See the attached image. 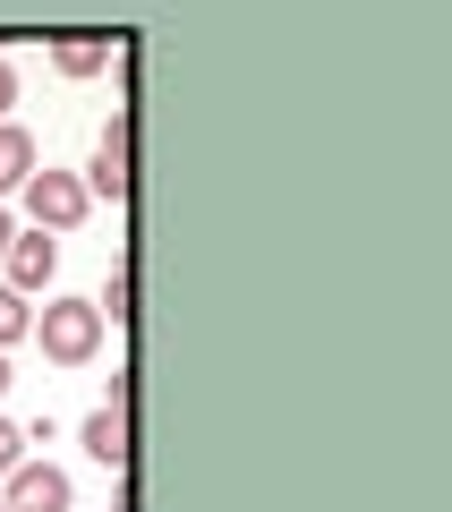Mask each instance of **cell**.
Listing matches in <instances>:
<instances>
[{
	"instance_id": "obj_1",
	"label": "cell",
	"mask_w": 452,
	"mask_h": 512,
	"mask_svg": "<svg viewBox=\"0 0 452 512\" xmlns=\"http://www.w3.org/2000/svg\"><path fill=\"white\" fill-rule=\"evenodd\" d=\"M35 333H43V359H60V367H86L94 350H103V316H94V299H52V308L35 316Z\"/></svg>"
},
{
	"instance_id": "obj_2",
	"label": "cell",
	"mask_w": 452,
	"mask_h": 512,
	"mask_svg": "<svg viewBox=\"0 0 452 512\" xmlns=\"http://www.w3.org/2000/svg\"><path fill=\"white\" fill-rule=\"evenodd\" d=\"M26 214H35V231H77V222H86V180H69V171H26Z\"/></svg>"
},
{
	"instance_id": "obj_3",
	"label": "cell",
	"mask_w": 452,
	"mask_h": 512,
	"mask_svg": "<svg viewBox=\"0 0 452 512\" xmlns=\"http://www.w3.org/2000/svg\"><path fill=\"white\" fill-rule=\"evenodd\" d=\"M0 256H9V291H52V274H60V239L52 231H9V248H0Z\"/></svg>"
},
{
	"instance_id": "obj_4",
	"label": "cell",
	"mask_w": 452,
	"mask_h": 512,
	"mask_svg": "<svg viewBox=\"0 0 452 512\" xmlns=\"http://www.w3.org/2000/svg\"><path fill=\"white\" fill-rule=\"evenodd\" d=\"M0 512H69V478L52 470V461H18L9 470V504Z\"/></svg>"
},
{
	"instance_id": "obj_5",
	"label": "cell",
	"mask_w": 452,
	"mask_h": 512,
	"mask_svg": "<svg viewBox=\"0 0 452 512\" xmlns=\"http://www.w3.org/2000/svg\"><path fill=\"white\" fill-rule=\"evenodd\" d=\"M86 197H111V205L128 197V111H111L103 154H94V171H86Z\"/></svg>"
},
{
	"instance_id": "obj_6",
	"label": "cell",
	"mask_w": 452,
	"mask_h": 512,
	"mask_svg": "<svg viewBox=\"0 0 452 512\" xmlns=\"http://www.w3.org/2000/svg\"><path fill=\"white\" fill-rule=\"evenodd\" d=\"M86 453L103 470H128V410H94L86 419Z\"/></svg>"
},
{
	"instance_id": "obj_7",
	"label": "cell",
	"mask_w": 452,
	"mask_h": 512,
	"mask_svg": "<svg viewBox=\"0 0 452 512\" xmlns=\"http://www.w3.org/2000/svg\"><path fill=\"white\" fill-rule=\"evenodd\" d=\"M52 69H60V77H94V69H111V35H69V43H52Z\"/></svg>"
},
{
	"instance_id": "obj_8",
	"label": "cell",
	"mask_w": 452,
	"mask_h": 512,
	"mask_svg": "<svg viewBox=\"0 0 452 512\" xmlns=\"http://www.w3.org/2000/svg\"><path fill=\"white\" fill-rule=\"evenodd\" d=\"M35 163H43V154H35V137L0 120V188H26V171H35Z\"/></svg>"
},
{
	"instance_id": "obj_9",
	"label": "cell",
	"mask_w": 452,
	"mask_h": 512,
	"mask_svg": "<svg viewBox=\"0 0 452 512\" xmlns=\"http://www.w3.org/2000/svg\"><path fill=\"white\" fill-rule=\"evenodd\" d=\"M18 333H35V308H26V299L9 291V282H0V350L18 342Z\"/></svg>"
},
{
	"instance_id": "obj_10",
	"label": "cell",
	"mask_w": 452,
	"mask_h": 512,
	"mask_svg": "<svg viewBox=\"0 0 452 512\" xmlns=\"http://www.w3.org/2000/svg\"><path fill=\"white\" fill-rule=\"evenodd\" d=\"M128 291H137V282H128V265H111V282H103V299H94V316H111V325H120V316H128Z\"/></svg>"
},
{
	"instance_id": "obj_11",
	"label": "cell",
	"mask_w": 452,
	"mask_h": 512,
	"mask_svg": "<svg viewBox=\"0 0 452 512\" xmlns=\"http://www.w3.org/2000/svg\"><path fill=\"white\" fill-rule=\"evenodd\" d=\"M18 461H26V427H18V419H0V478L18 470Z\"/></svg>"
},
{
	"instance_id": "obj_12",
	"label": "cell",
	"mask_w": 452,
	"mask_h": 512,
	"mask_svg": "<svg viewBox=\"0 0 452 512\" xmlns=\"http://www.w3.org/2000/svg\"><path fill=\"white\" fill-rule=\"evenodd\" d=\"M9 103H18V69L0 60V120H9Z\"/></svg>"
},
{
	"instance_id": "obj_13",
	"label": "cell",
	"mask_w": 452,
	"mask_h": 512,
	"mask_svg": "<svg viewBox=\"0 0 452 512\" xmlns=\"http://www.w3.org/2000/svg\"><path fill=\"white\" fill-rule=\"evenodd\" d=\"M0 393H9V359H0Z\"/></svg>"
},
{
	"instance_id": "obj_14",
	"label": "cell",
	"mask_w": 452,
	"mask_h": 512,
	"mask_svg": "<svg viewBox=\"0 0 452 512\" xmlns=\"http://www.w3.org/2000/svg\"><path fill=\"white\" fill-rule=\"evenodd\" d=\"M0 248H9V214H0Z\"/></svg>"
}]
</instances>
